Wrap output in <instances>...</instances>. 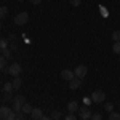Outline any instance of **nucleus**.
<instances>
[{
  "label": "nucleus",
  "mask_w": 120,
  "mask_h": 120,
  "mask_svg": "<svg viewBox=\"0 0 120 120\" xmlns=\"http://www.w3.org/2000/svg\"><path fill=\"white\" fill-rule=\"evenodd\" d=\"M91 120H102V115L98 114V112H94V114H91Z\"/></svg>",
  "instance_id": "nucleus-22"
},
{
  "label": "nucleus",
  "mask_w": 120,
  "mask_h": 120,
  "mask_svg": "<svg viewBox=\"0 0 120 120\" xmlns=\"http://www.w3.org/2000/svg\"><path fill=\"white\" fill-rule=\"evenodd\" d=\"M29 2H30V3H34V5H38L42 0H29Z\"/></svg>",
  "instance_id": "nucleus-30"
},
{
  "label": "nucleus",
  "mask_w": 120,
  "mask_h": 120,
  "mask_svg": "<svg viewBox=\"0 0 120 120\" xmlns=\"http://www.w3.org/2000/svg\"><path fill=\"white\" fill-rule=\"evenodd\" d=\"M86 72H88V69H86V66H83V64H79L74 71L75 77H77V79H82V80H83V77L86 75Z\"/></svg>",
  "instance_id": "nucleus-4"
},
{
  "label": "nucleus",
  "mask_w": 120,
  "mask_h": 120,
  "mask_svg": "<svg viewBox=\"0 0 120 120\" xmlns=\"http://www.w3.org/2000/svg\"><path fill=\"white\" fill-rule=\"evenodd\" d=\"M99 10H101V15H102V16H107V15H109V11H107V10L104 8V7H101Z\"/></svg>",
  "instance_id": "nucleus-26"
},
{
  "label": "nucleus",
  "mask_w": 120,
  "mask_h": 120,
  "mask_svg": "<svg viewBox=\"0 0 120 120\" xmlns=\"http://www.w3.org/2000/svg\"><path fill=\"white\" fill-rule=\"evenodd\" d=\"M5 69V56H0V71Z\"/></svg>",
  "instance_id": "nucleus-23"
},
{
  "label": "nucleus",
  "mask_w": 120,
  "mask_h": 120,
  "mask_svg": "<svg viewBox=\"0 0 120 120\" xmlns=\"http://www.w3.org/2000/svg\"><path fill=\"white\" fill-rule=\"evenodd\" d=\"M64 120H77V117H75L74 114H67V115H66V119Z\"/></svg>",
  "instance_id": "nucleus-25"
},
{
  "label": "nucleus",
  "mask_w": 120,
  "mask_h": 120,
  "mask_svg": "<svg viewBox=\"0 0 120 120\" xmlns=\"http://www.w3.org/2000/svg\"><path fill=\"white\" fill-rule=\"evenodd\" d=\"M38 120H51V119H50V117H45V115H43L42 119H38Z\"/></svg>",
  "instance_id": "nucleus-31"
},
{
  "label": "nucleus",
  "mask_w": 120,
  "mask_h": 120,
  "mask_svg": "<svg viewBox=\"0 0 120 120\" xmlns=\"http://www.w3.org/2000/svg\"><path fill=\"white\" fill-rule=\"evenodd\" d=\"M11 83H13V88H15V90H18V88H21V83H22V82H21V79H19V77H15V80H13Z\"/></svg>",
  "instance_id": "nucleus-13"
},
{
  "label": "nucleus",
  "mask_w": 120,
  "mask_h": 120,
  "mask_svg": "<svg viewBox=\"0 0 120 120\" xmlns=\"http://www.w3.org/2000/svg\"><path fill=\"white\" fill-rule=\"evenodd\" d=\"M51 119H53V120L61 119V112H59V111H53V112H51Z\"/></svg>",
  "instance_id": "nucleus-20"
},
{
  "label": "nucleus",
  "mask_w": 120,
  "mask_h": 120,
  "mask_svg": "<svg viewBox=\"0 0 120 120\" xmlns=\"http://www.w3.org/2000/svg\"><path fill=\"white\" fill-rule=\"evenodd\" d=\"M30 115H32V119H34V120H38V119H42V117H43V112H42V109L35 107V109H32Z\"/></svg>",
  "instance_id": "nucleus-11"
},
{
  "label": "nucleus",
  "mask_w": 120,
  "mask_h": 120,
  "mask_svg": "<svg viewBox=\"0 0 120 120\" xmlns=\"http://www.w3.org/2000/svg\"><path fill=\"white\" fill-rule=\"evenodd\" d=\"M79 111H80V117H82L83 120H88V119H91V111H90V109H88L86 106H85V107H80Z\"/></svg>",
  "instance_id": "nucleus-7"
},
{
  "label": "nucleus",
  "mask_w": 120,
  "mask_h": 120,
  "mask_svg": "<svg viewBox=\"0 0 120 120\" xmlns=\"http://www.w3.org/2000/svg\"><path fill=\"white\" fill-rule=\"evenodd\" d=\"M0 29H2V22H0Z\"/></svg>",
  "instance_id": "nucleus-33"
},
{
  "label": "nucleus",
  "mask_w": 120,
  "mask_h": 120,
  "mask_svg": "<svg viewBox=\"0 0 120 120\" xmlns=\"http://www.w3.org/2000/svg\"><path fill=\"white\" fill-rule=\"evenodd\" d=\"M69 2H71V3H72V5H74V7H79V5H80V2H82V0H69Z\"/></svg>",
  "instance_id": "nucleus-27"
},
{
  "label": "nucleus",
  "mask_w": 120,
  "mask_h": 120,
  "mask_svg": "<svg viewBox=\"0 0 120 120\" xmlns=\"http://www.w3.org/2000/svg\"><path fill=\"white\" fill-rule=\"evenodd\" d=\"M27 21H29V15L26 11H22V13H19V15L15 16V24L16 26H24Z\"/></svg>",
  "instance_id": "nucleus-2"
},
{
  "label": "nucleus",
  "mask_w": 120,
  "mask_h": 120,
  "mask_svg": "<svg viewBox=\"0 0 120 120\" xmlns=\"http://www.w3.org/2000/svg\"><path fill=\"white\" fill-rule=\"evenodd\" d=\"M21 64H18V63H13V64L8 67V74L10 75H13V77H18L19 74H21Z\"/></svg>",
  "instance_id": "nucleus-5"
},
{
  "label": "nucleus",
  "mask_w": 120,
  "mask_h": 120,
  "mask_svg": "<svg viewBox=\"0 0 120 120\" xmlns=\"http://www.w3.org/2000/svg\"><path fill=\"white\" fill-rule=\"evenodd\" d=\"M109 120H120V114L119 112H111L109 114Z\"/></svg>",
  "instance_id": "nucleus-18"
},
{
  "label": "nucleus",
  "mask_w": 120,
  "mask_h": 120,
  "mask_svg": "<svg viewBox=\"0 0 120 120\" xmlns=\"http://www.w3.org/2000/svg\"><path fill=\"white\" fill-rule=\"evenodd\" d=\"M11 55V51H10L8 48H7V50H3V56H5V58H7V56H10Z\"/></svg>",
  "instance_id": "nucleus-29"
},
{
  "label": "nucleus",
  "mask_w": 120,
  "mask_h": 120,
  "mask_svg": "<svg viewBox=\"0 0 120 120\" xmlns=\"http://www.w3.org/2000/svg\"><path fill=\"white\" fill-rule=\"evenodd\" d=\"M82 79H77V77H75L74 80H71V82H69V88H71V90H77V88H79V86H82Z\"/></svg>",
  "instance_id": "nucleus-8"
},
{
  "label": "nucleus",
  "mask_w": 120,
  "mask_h": 120,
  "mask_svg": "<svg viewBox=\"0 0 120 120\" xmlns=\"http://www.w3.org/2000/svg\"><path fill=\"white\" fill-rule=\"evenodd\" d=\"M112 51L115 55H120V42H114V46H112Z\"/></svg>",
  "instance_id": "nucleus-15"
},
{
  "label": "nucleus",
  "mask_w": 120,
  "mask_h": 120,
  "mask_svg": "<svg viewBox=\"0 0 120 120\" xmlns=\"http://www.w3.org/2000/svg\"><path fill=\"white\" fill-rule=\"evenodd\" d=\"M7 120H16V112L11 111V112H10V115L7 117Z\"/></svg>",
  "instance_id": "nucleus-24"
},
{
  "label": "nucleus",
  "mask_w": 120,
  "mask_h": 120,
  "mask_svg": "<svg viewBox=\"0 0 120 120\" xmlns=\"http://www.w3.org/2000/svg\"><path fill=\"white\" fill-rule=\"evenodd\" d=\"M119 80H120V77H119Z\"/></svg>",
  "instance_id": "nucleus-35"
},
{
  "label": "nucleus",
  "mask_w": 120,
  "mask_h": 120,
  "mask_svg": "<svg viewBox=\"0 0 120 120\" xmlns=\"http://www.w3.org/2000/svg\"><path fill=\"white\" fill-rule=\"evenodd\" d=\"M19 2H22V0H19Z\"/></svg>",
  "instance_id": "nucleus-34"
},
{
  "label": "nucleus",
  "mask_w": 120,
  "mask_h": 120,
  "mask_svg": "<svg viewBox=\"0 0 120 120\" xmlns=\"http://www.w3.org/2000/svg\"><path fill=\"white\" fill-rule=\"evenodd\" d=\"M104 109L107 112H112L114 111V104H112V102H106V104H104Z\"/></svg>",
  "instance_id": "nucleus-21"
},
{
  "label": "nucleus",
  "mask_w": 120,
  "mask_h": 120,
  "mask_svg": "<svg viewBox=\"0 0 120 120\" xmlns=\"http://www.w3.org/2000/svg\"><path fill=\"white\" fill-rule=\"evenodd\" d=\"M24 96H16L15 99H13V111L15 112H21L22 109V106H24Z\"/></svg>",
  "instance_id": "nucleus-3"
},
{
  "label": "nucleus",
  "mask_w": 120,
  "mask_h": 120,
  "mask_svg": "<svg viewBox=\"0 0 120 120\" xmlns=\"http://www.w3.org/2000/svg\"><path fill=\"white\" fill-rule=\"evenodd\" d=\"M16 120H22V119H21V117H16Z\"/></svg>",
  "instance_id": "nucleus-32"
},
{
  "label": "nucleus",
  "mask_w": 120,
  "mask_h": 120,
  "mask_svg": "<svg viewBox=\"0 0 120 120\" xmlns=\"http://www.w3.org/2000/svg\"><path fill=\"white\" fill-rule=\"evenodd\" d=\"M8 48V40L0 37V50H7Z\"/></svg>",
  "instance_id": "nucleus-14"
},
{
  "label": "nucleus",
  "mask_w": 120,
  "mask_h": 120,
  "mask_svg": "<svg viewBox=\"0 0 120 120\" xmlns=\"http://www.w3.org/2000/svg\"><path fill=\"white\" fill-rule=\"evenodd\" d=\"M7 13H8L7 7H0V19H2V18H5V16H7Z\"/></svg>",
  "instance_id": "nucleus-19"
},
{
  "label": "nucleus",
  "mask_w": 120,
  "mask_h": 120,
  "mask_svg": "<svg viewBox=\"0 0 120 120\" xmlns=\"http://www.w3.org/2000/svg\"><path fill=\"white\" fill-rule=\"evenodd\" d=\"M16 40V35L15 34H10V37H8V42H15Z\"/></svg>",
  "instance_id": "nucleus-28"
},
{
  "label": "nucleus",
  "mask_w": 120,
  "mask_h": 120,
  "mask_svg": "<svg viewBox=\"0 0 120 120\" xmlns=\"http://www.w3.org/2000/svg\"><path fill=\"white\" fill-rule=\"evenodd\" d=\"M32 109H34V107H32L30 104H27V102H24V106H22V109H21V112H24V114H30V112H32Z\"/></svg>",
  "instance_id": "nucleus-12"
},
{
  "label": "nucleus",
  "mask_w": 120,
  "mask_h": 120,
  "mask_svg": "<svg viewBox=\"0 0 120 120\" xmlns=\"http://www.w3.org/2000/svg\"><path fill=\"white\" fill-rule=\"evenodd\" d=\"M106 99V93L102 91V90H94V91L91 93V101L96 102V104H99V102H102Z\"/></svg>",
  "instance_id": "nucleus-1"
},
{
  "label": "nucleus",
  "mask_w": 120,
  "mask_h": 120,
  "mask_svg": "<svg viewBox=\"0 0 120 120\" xmlns=\"http://www.w3.org/2000/svg\"><path fill=\"white\" fill-rule=\"evenodd\" d=\"M61 79H63V80H67V82L74 80V79H75L74 71H71V69H64V71H61Z\"/></svg>",
  "instance_id": "nucleus-6"
},
{
  "label": "nucleus",
  "mask_w": 120,
  "mask_h": 120,
  "mask_svg": "<svg viewBox=\"0 0 120 120\" xmlns=\"http://www.w3.org/2000/svg\"><path fill=\"white\" fill-rule=\"evenodd\" d=\"M79 109H80V106H79V102H77V101H71L69 104H67V111H69V114L77 112Z\"/></svg>",
  "instance_id": "nucleus-9"
},
{
  "label": "nucleus",
  "mask_w": 120,
  "mask_h": 120,
  "mask_svg": "<svg viewBox=\"0 0 120 120\" xmlns=\"http://www.w3.org/2000/svg\"><path fill=\"white\" fill-rule=\"evenodd\" d=\"M10 112H11V109H10V107L2 106V107H0V120H7V117L10 115Z\"/></svg>",
  "instance_id": "nucleus-10"
},
{
  "label": "nucleus",
  "mask_w": 120,
  "mask_h": 120,
  "mask_svg": "<svg viewBox=\"0 0 120 120\" xmlns=\"http://www.w3.org/2000/svg\"><path fill=\"white\" fill-rule=\"evenodd\" d=\"M112 40L114 42H120V30H114L112 32Z\"/></svg>",
  "instance_id": "nucleus-17"
},
{
  "label": "nucleus",
  "mask_w": 120,
  "mask_h": 120,
  "mask_svg": "<svg viewBox=\"0 0 120 120\" xmlns=\"http://www.w3.org/2000/svg\"><path fill=\"white\" fill-rule=\"evenodd\" d=\"M3 90H5V93H11L15 88H13V83L8 82V83H5V86H3Z\"/></svg>",
  "instance_id": "nucleus-16"
}]
</instances>
